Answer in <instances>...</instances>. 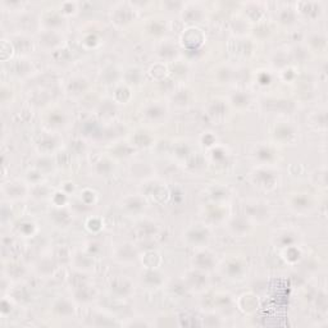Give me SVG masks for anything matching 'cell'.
<instances>
[{
	"label": "cell",
	"mask_w": 328,
	"mask_h": 328,
	"mask_svg": "<svg viewBox=\"0 0 328 328\" xmlns=\"http://www.w3.org/2000/svg\"><path fill=\"white\" fill-rule=\"evenodd\" d=\"M135 145L137 146H149L150 144H151V137L146 134V132H137V135L135 136L134 140Z\"/></svg>",
	"instance_id": "33"
},
{
	"label": "cell",
	"mask_w": 328,
	"mask_h": 328,
	"mask_svg": "<svg viewBox=\"0 0 328 328\" xmlns=\"http://www.w3.org/2000/svg\"><path fill=\"white\" fill-rule=\"evenodd\" d=\"M166 30V26L163 25L158 19H151L147 25V31L153 35H162L163 31Z\"/></svg>",
	"instance_id": "31"
},
{
	"label": "cell",
	"mask_w": 328,
	"mask_h": 328,
	"mask_svg": "<svg viewBox=\"0 0 328 328\" xmlns=\"http://www.w3.org/2000/svg\"><path fill=\"white\" fill-rule=\"evenodd\" d=\"M291 207L297 212H305L313 207V203L309 196L300 194L293 196L292 200H291Z\"/></svg>",
	"instance_id": "23"
},
{
	"label": "cell",
	"mask_w": 328,
	"mask_h": 328,
	"mask_svg": "<svg viewBox=\"0 0 328 328\" xmlns=\"http://www.w3.org/2000/svg\"><path fill=\"white\" fill-rule=\"evenodd\" d=\"M113 163H111V160L107 159V158H103V159H100L99 162L96 163V172L99 173V175L102 176H108L109 173L111 172V169H113Z\"/></svg>",
	"instance_id": "29"
},
{
	"label": "cell",
	"mask_w": 328,
	"mask_h": 328,
	"mask_svg": "<svg viewBox=\"0 0 328 328\" xmlns=\"http://www.w3.org/2000/svg\"><path fill=\"white\" fill-rule=\"evenodd\" d=\"M254 182L259 187L272 188L276 183V173L269 169H259L254 175Z\"/></svg>",
	"instance_id": "9"
},
{
	"label": "cell",
	"mask_w": 328,
	"mask_h": 328,
	"mask_svg": "<svg viewBox=\"0 0 328 328\" xmlns=\"http://www.w3.org/2000/svg\"><path fill=\"white\" fill-rule=\"evenodd\" d=\"M123 208L130 213H140L146 208V201L141 196H128L123 200Z\"/></svg>",
	"instance_id": "16"
},
{
	"label": "cell",
	"mask_w": 328,
	"mask_h": 328,
	"mask_svg": "<svg viewBox=\"0 0 328 328\" xmlns=\"http://www.w3.org/2000/svg\"><path fill=\"white\" fill-rule=\"evenodd\" d=\"M224 271L227 272V274L231 278H240L244 274V272H245V264H242L240 260L233 259V260L227 263Z\"/></svg>",
	"instance_id": "24"
},
{
	"label": "cell",
	"mask_w": 328,
	"mask_h": 328,
	"mask_svg": "<svg viewBox=\"0 0 328 328\" xmlns=\"http://www.w3.org/2000/svg\"><path fill=\"white\" fill-rule=\"evenodd\" d=\"M137 17V9L134 3L121 1L113 5L110 12L111 22L117 26H126L135 21Z\"/></svg>",
	"instance_id": "1"
},
{
	"label": "cell",
	"mask_w": 328,
	"mask_h": 328,
	"mask_svg": "<svg viewBox=\"0 0 328 328\" xmlns=\"http://www.w3.org/2000/svg\"><path fill=\"white\" fill-rule=\"evenodd\" d=\"M42 23L45 26V30H54V31H59L64 26L66 21L64 17L62 16L59 12H48L42 17Z\"/></svg>",
	"instance_id": "12"
},
{
	"label": "cell",
	"mask_w": 328,
	"mask_h": 328,
	"mask_svg": "<svg viewBox=\"0 0 328 328\" xmlns=\"http://www.w3.org/2000/svg\"><path fill=\"white\" fill-rule=\"evenodd\" d=\"M63 44V36L61 31L54 30H44L40 34V45L46 49H57Z\"/></svg>",
	"instance_id": "6"
},
{
	"label": "cell",
	"mask_w": 328,
	"mask_h": 328,
	"mask_svg": "<svg viewBox=\"0 0 328 328\" xmlns=\"http://www.w3.org/2000/svg\"><path fill=\"white\" fill-rule=\"evenodd\" d=\"M110 291L111 293H115L117 296H127L130 295L131 291H132V285H131L130 281L126 277H117L111 281L110 284Z\"/></svg>",
	"instance_id": "11"
},
{
	"label": "cell",
	"mask_w": 328,
	"mask_h": 328,
	"mask_svg": "<svg viewBox=\"0 0 328 328\" xmlns=\"http://www.w3.org/2000/svg\"><path fill=\"white\" fill-rule=\"evenodd\" d=\"M181 17L185 23L195 26L196 23L204 22L205 9L200 3H185L181 10Z\"/></svg>",
	"instance_id": "3"
},
{
	"label": "cell",
	"mask_w": 328,
	"mask_h": 328,
	"mask_svg": "<svg viewBox=\"0 0 328 328\" xmlns=\"http://www.w3.org/2000/svg\"><path fill=\"white\" fill-rule=\"evenodd\" d=\"M186 281H187L188 287L196 286V289H203L208 282L207 273L201 269H195V271H191L187 274Z\"/></svg>",
	"instance_id": "17"
},
{
	"label": "cell",
	"mask_w": 328,
	"mask_h": 328,
	"mask_svg": "<svg viewBox=\"0 0 328 328\" xmlns=\"http://www.w3.org/2000/svg\"><path fill=\"white\" fill-rule=\"evenodd\" d=\"M163 8L166 10H180L181 12L185 3L182 1H173V0H167V1H163Z\"/></svg>",
	"instance_id": "38"
},
{
	"label": "cell",
	"mask_w": 328,
	"mask_h": 328,
	"mask_svg": "<svg viewBox=\"0 0 328 328\" xmlns=\"http://www.w3.org/2000/svg\"><path fill=\"white\" fill-rule=\"evenodd\" d=\"M295 235H291V233H284L282 236L278 237V244H280L281 248H290L293 246L295 241H296V237H293Z\"/></svg>",
	"instance_id": "34"
},
{
	"label": "cell",
	"mask_w": 328,
	"mask_h": 328,
	"mask_svg": "<svg viewBox=\"0 0 328 328\" xmlns=\"http://www.w3.org/2000/svg\"><path fill=\"white\" fill-rule=\"evenodd\" d=\"M274 136L277 137L278 140L289 141L295 136V130L291 127L290 124H280L278 127L274 130Z\"/></svg>",
	"instance_id": "26"
},
{
	"label": "cell",
	"mask_w": 328,
	"mask_h": 328,
	"mask_svg": "<svg viewBox=\"0 0 328 328\" xmlns=\"http://www.w3.org/2000/svg\"><path fill=\"white\" fill-rule=\"evenodd\" d=\"M50 123H53L54 126H61L64 123V115L61 113H57V114H51L50 115Z\"/></svg>",
	"instance_id": "39"
},
{
	"label": "cell",
	"mask_w": 328,
	"mask_h": 328,
	"mask_svg": "<svg viewBox=\"0 0 328 328\" xmlns=\"http://www.w3.org/2000/svg\"><path fill=\"white\" fill-rule=\"evenodd\" d=\"M249 217L254 219H265L268 218V208L264 204H250L246 209Z\"/></svg>",
	"instance_id": "25"
},
{
	"label": "cell",
	"mask_w": 328,
	"mask_h": 328,
	"mask_svg": "<svg viewBox=\"0 0 328 328\" xmlns=\"http://www.w3.org/2000/svg\"><path fill=\"white\" fill-rule=\"evenodd\" d=\"M256 158H258L260 162H269V160L273 158V151H272L269 147L261 146L259 147L258 151H256Z\"/></svg>",
	"instance_id": "35"
},
{
	"label": "cell",
	"mask_w": 328,
	"mask_h": 328,
	"mask_svg": "<svg viewBox=\"0 0 328 328\" xmlns=\"http://www.w3.org/2000/svg\"><path fill=\"white\" fill-rule=\"evenodd\" d=\"M278 10H280V12H278L277 14V18L281 25L292 26L296 23L299 17H297L295 8H292V6H284V8H281V9Z\"/></svg>",
	"instance_id": "15"
},
{
	"label": "cell",
	"mask_w": 328,
	"mask_h": 328,
	"mask_svg": "<svg viewBox=\"0 0 328 328\" xmlns=\"http://www.w3.org/2000/svg\"><path fill=\"white\" fill-rule=\"evenodd\" d=\"M73 263L77 269L81 272L90 271L91 268H94L93 256L90 254H86V253H77V254L74 255Z\"/></svg>",
	"instance_id": "18"
},
{
	"label": "cell",
	"mask_w": 328,
	"mask_h": 328,
	"mask_svg": "<svg viewBox=\"0 0 328 328\" xmlns=\"http://www.w3.org/2000/svg\"><path fill=\"white\" fill-rule=\"evenodd\" d=\"M50 218H53L58 226H67L68 223L71 222L72 217H71V213L66 209L64 207H57L54 211L50 213Z\"/></svg>",
	"instance_id": "21"
},
{
	"label": "cell",
	"mask_w": 328,
	"mask_h": 328,
	"mask_svg": "<svg viewBox=\"0 0 328 328\" xmlns=\"http://www.w3.org/2000/svg\"><path fill=\"white\" fill-rule=\"evenodd\" d=\"M244 6V18L250 23H259L263 21L265 16V4L260 1H250L242 4Z\"/></svg>",
	"instance_id": "5"
},
{
	"label": "cell",
	"mask_w": 328,
	"mask_h": 328,
	"mask_svg": "<svg viewBox=\"0 0 328 328\" xmlns=\"http://www.w3.org/2000/svg\"><path fill=\"white\" fill-rule=\"evenodd\" d=\"M232 103L233 106L236 107H246L250 103V96L245 93H236L235 95H232Z\"/></svg>",
	"instance_id": "32"
},
{
	"label": "cell",
	"mask_w": 328,
	"mask_h": 328,
	"mask_svg": "<svg viewBox=\"0 0 328 328\" xmlns=\"http://www.w3.org/2000/svg\"><path fill=\"white\" fill-rule=\"evenodd\" d=\"M229 228H231V231H232L235 235L242 236L248 233V231L250 229V223H249V220L246 219V218H233V219L229 222Z\"/></svg>",
	"instance_id": "22"
},
{
	"label": "cell",
	"mask_w": 328,
	"mask_h": 328,
	"mask_svg": "<svg viewBox=\"0 0 328 328\" xmlns=\"http://www.w3.org/2000/svg\"><path fill=\"white\" fill-rule=\"evenodd\" d=\"M137 256L139 254H137L136 248L131 242H123L117 248L115 258L122 263H131V261L136 260Z\"/></svg>",
	"instance_id": "8"
},
{
	"label": "cell",
	"mask_w": 328,
	"mask_h": 328,
	"mask_svg": "<svg viewBox=\"0 0 328 328\" xmlns=\"http://www.w3.org/2000/svg\"><path fill=\"white\" fill-rule=\"evenodd\" d=\"M78 10H80V4L76 1H64L59 5V13L63 17L76 16Z\"/></svg>",
	"instance_id": "27"
},
{
	"label": "cell",
	"mask_w": 328,
	"mask_h": 328,
	"mask_svg": "<svg viewBox=\"0 0 328 328\" xmlns=\"http://www.w3.org/2000/svg\"><path fill=\"white\" fill-rule=\"evenodd\" d=\"M216 263L214 260V255L208 250H200L198 254L194 256V264L196 269H201V271H208L212 269Z\"/></svg>",
	"instance_id": "10"
},
{
	"label": "cell",
	"mask_w": 328,
	"mask_h": 328,
	"mask_svg": "<svg viewBox=\"0 0 328 328\" xmlns=\"http://www.w3.org/2000/svg\"><path fill=\"white\" fill-rule=\"evenodd\" d=\"M295 10H296L297 17L313 22L321 18L325 13V3L317 1V0H303L295 4Z\"/></svg>",
	"instance_id": "2"
},
{
	"label": "cell",
	"mask_w": 328,
	"mask_h": 328,
	"mask_svg": "<svg viewBox=\"0 0 328 328\" xmlns=\"http://www.w3.org/2000/svg\"><path fill=\"white\" fill-rule=\"evenodd\" d=\"M177 54V48L176 45L171 42H163L159 48V55L163 59H173Z\"/></svg>",
	"instance_id": "28"
},
{
	"label": "cell",
	"mask_w": 328,
	"mask_h": 328,
	"mask_svg": "<svg viewBox=\"0 0 328 328\" xmlns=\"http://www.w3.org/2000/svg\"><path fill=\"white\" fill-rule=\"evenodd\" d=\"M54 308L58 313H61L62 316H70V314L73 313V306L71 305L70 301L64 299L58 300L57 303H55Z\"/></svg>",
	"instance_id": "30"
},
{
	"label": "cell",
	"mask_w": 328,
	"mask_h": 328,
	"mask_svg": "<svg viewBox=\"0 0 328 328\" xmlns=\"http://www.w3.org/2000/svg\"><path fill=\"white\" fill-rule=\"evenodd\" d=\"M309 42L310 45L314 46V48L318 49L326 48V37L323 35H319V34H314V35L310 36Z\"/></svg>",
	"instance_id": "36"
},
{
	"label": "cell",
	"mask_w": 328,
	"mask_h": 328,
	"mask_svg": "<svg viewBox=\"0 0 328 328\" xmlns=\"http://www.w3.org/2000/svg\"><path fill=\"white\" fill-rule=\"evenodd\" d=\"M4 192L8 198L13 199V200H18V199H23L27 195V187L22 182H9L4 187Z\"/></svg>",
	"instance_id": "13"
},
{
	"label": "cell",
	"mask_w": 328,
	"mask_h": 328,
	"mask_svg": "<svg viewBox=\"0 0 328 328\" xmlns=\"http://www.w3.org/2000/svg\"><path fill=\"white\" fill-rule=\"evenodd\" d=\"M211 198L213 199L214 201H223L226 200L227 198H228V192L224 190V188L222 187H217V188H213L211 192Z\"/></svg>",
	"instance_id": "37"
},
{
	"label": "cell",
	"mask_w": 328,
	"mask_h": 328,
	"mask_svg": "<svg viewBox=\"0 0 328 328\" xmlns=\"http://www.w3.org/2000/svg\"><path fill=\"white\" fill-rule=\"evenodd\" d=\"M143 281L147 286L158 287L163 284V274L158 271V268H147L143 276Z\"/></svg>",
	"instance_id": "19"
},
{
	"label": "cell",
	"mask_w": 328,
	"mask_h": 328,
	"mask_svg": "<svg viewBox=\"0 0 328 328\" xmlns=\"http://www.w3.org/2000/svg\"><path fill=\"white\" fill-rule=\"evenodd\" d=\"M167 113V109L163 106L158 104V103H153V104H149V106L145 108L144 110V114L147 119H151V121H159L162 119Z\"/></svg>",
	"instance_id": "20"
},
{
	"label": "cell",
	"mask_w": 328,
	"mask_h": 328,
	"mask_svg": "<svg viewBox=\"0 0 328 328\" xmlns=\"http://www.w3.org/2000/svg\"><path fill=\"white\" fill-rule=\"evenodd\" d=\"M89 87V82L85 77H73L72 80L68 82L67 91L73 96L82 95Z\"/></svg>",
	"instance_id": "14"
},
{
	"label": "cell",
	"mask_w": 328,
	"mask_h": 328,
	"mask_svg": "<svg viewBox=\"0 0 328 328\" xmlns=\"http://www.w3.org/2000/svg\"><path fill=\"white\" fill-rule=\"evenodd\" d=\"M185 237L188 244H191L194 246H203L209 240V231L200 226L192 227L186 232Z\"/></svg>",
	"instance_id": "7"
},
{
	"label": "cell",
	"mask_w": 328,
	"mask_h": 328,
	"mask_svg": "<svg viewBox=\"0 0 328 328\" xmlns=\"http://www.w3.org/2000/svg\"><path fill=\"white\" fill-rule=\"evenodd\" d=\"M204 40V32L201 31L199 27L190 26L188 29L183 30V34H182V44L185 45L188 50H196L199 46L203 45Z\"/></svg>",
	"instance_id": "4"
}]
</instances>
